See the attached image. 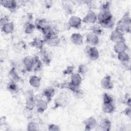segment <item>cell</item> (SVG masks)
I'll return each instance as SVG.
<instances>
[{
  "mask_svg": "<svg viewBox=\"0 0 131 131\" xmlns=\"http://www.w3.org/2000/svg\"><path fill=\"white\" fill-rule=\"evenodd\" d=\"M131 19L129 13L126 12L116 24V29L120 32L129 33L131 31Z\"/></svg>",
  "mask_w": 131,
  "mask_h": 131,
  "instance_id": "1",
  "label": "cell"
},
{
  "mask_svg": "<svg viewBox=\"0 0 131 131\" xmlns=\"http://www.w3.org/2000/svg\"><path fill=\"white\" fill-rule=\"evenodd\" d=\"M69 97L66 92H61L54 100V108L65 107L69 103Z\"/></svg>",
  "mask_w": 131,
  "mask_h": 131,
  "instance_id": "2",
  "label": "cell"
},
{
  "mask_svg": "<svg viewBox=\"0 0 131 131\" xmlns=\"http://www.w3.org/2000/svg\"><path fill=\"white\" fill-rule=\"evenodd\" d=\"M85 53L88 57L92 61L96 60L99 57V52L95 46L88 45L85 48Z\"/></svg>",
  "mask_w": 131,
  "mask_h": 131,
  "instance_id": "3",
  "label": "cell"
},
{
  "mask_svg": "<svg viewBox=\"0 0 131 131\" xmlns=\"http://www.w3.org/2000/svg\"><path fill=\"white\" fill-rule=\"evenodd\" d=\"M97 21L98 24L113 18L111 10H100L99 13L97 14Z\"/></svg>",
  "mask_w": 131,
  "mask_h": 131,
  "instance_id": "4",
  "label": "cell"
},
{
  "mask_svg": "<svg viewBox=\"0 0 131 131\" xmlns=\"http://www.w3.org/2000/svg\"><path fill=\"white\" fill-rule=\"evenodd\" d=\"M97 20L96 13L93 10H89L83 17L82 21L85 24H95Z\"/></svg>",
  "mask_w": 131,
  "mask_h": 131,
  "instance_id": "5",
  "label": "cell"
},
{
  "mask_svg": "<svg viewBox=\"0 0 131 131\" xmlns=\"http://www.w3.org/2000/svg\"><path fill=\"white\" fill-rule=\"evenodd\" d=\"M85 42L89 46H96L99 43V36L91 31L86 35Z\"/></svg>",
  "mask_w": 131,
  "mask_h": 131,
  "instance_id": "6",
  "label": "cell"
},
{
  "mask_svg": "<svg viewBox=\"0 0 131 131\" xmlns=\"http://www.w3.org/2000/svg\"><path fill=\"white\" fill-rule=\"evenodd\" d=\"M36 105V101L35 100L33 93L31 91H29L26 99L25 107L28 111H32Z\"/></svg>",
  "mask_w": 131,
  "mask_h": 131,
  "instance_id": "7",
  "label": "cell"
},
{
  "mask_svg": "<svg viewBox=\"0 0 131 131\" xmlns=\"http://www.w3.org/2000/svg\"><path fill=\"white\" fill-rule=\"evenodd\" d=\"M110 40L115 43L121 41H125L123 33L116 29L112 32L110 36Z\"/></svg>",
  "mask_w": 131,
  "mask_h": 131,
  "instance_id": "8",
  "label": "cell"
},
{
  "mask_svg": "<svg viewBox=\"0 0 131 131\" xmlns=\"http://www.w3.org/2000/svg\"><path fill=\"white\" fill-rule=\"evenodd\" d=\"M84 126V130H91L95 128L97 125V122L95 117L93 116L86 118L83 122Z\"/></svg>",
  "mask_w": 131,
  "mask_h": 131,
  "instance_id": "9",
  "label": "cell"
},
{
  "mask_svg": "<svg viewBox=\"0 0 131 131\" xmlns=\"http://www.w3.org/2000/svg\"><path fill=\"white\" fill-rule=\"evenodd\" d=\"M100 84L101 88L105 90H112L114 87L111 76L109 75H106L102 78Z\"/></svg>",
  "mask_w": 131,
  "mask_h": 131,
  "instance_id": "10",
  "label": "cell"
},
{
  "mask_svg": "<svg viewBox=\"0 0 131 131\" xmlns=\"http://www.w3.org/2000/svg\"><path fill=\"white\" fill-rule=\"evenodd\" d=\"M82 22V19L80 17L76 15H73L69 18L68 23L71 28L78 29L81 27Z\"/></svg>",
  "mask_w": 131,
  "mask_h": 131,
  "instance_id": "11",
  "label": "cell"
},
{
  "mask_svg": "<svg viewBox=\"0 0 131 131\" xmlns=\"http://www.w3.org/2000/svg\"><path fill=\"white\" fill-rule=\"evenodd\" d=\"M39 54V57L43 64L46 66L50 65L52 59L51 55L50 52L48 51L45 50V49H43L42 50L40 51Z\"/></svg>",
  "mask_w": 131,
  "mask_h": 131,
  "instance_id": "12",
  "label": "cell"
},
{
  "mask_svg": "<svg viewBox=\"0 0 131 131\" xmlns=\"http://www.w3.org/2000/svg\"><path fill=\"white\" fill-rule=\"evenodd\" d=\"M1 5L9 11L13 12L17 8V4L14 0H2L0 2Z\"/></svg>",
  "mask_w": 131,
  "mask_h": 131,
  "instance_id": "13",
  "label": "cell"
},
{
  "mask_svg": "<svg viewBox=\"0 0 131 131\" xmlns=\"http://www.w3.org/2000/svg\"><path fill=\"white\" fill-rule=\"evenodd\" d=\"M48 106V102L42 99H40L36 101V109L38 113H43L47 110Z\"/></svg>",
  "mask_w": 131,
  "mask_h": 131,
  "instance_id": "14",
  "label": "cell"
},
{
  "mask_svg": "<svg viewBox=\"0 0 131 131\" xmlns=\"http://www.w3.org/2000/svg\"><path fill=\"white\" fill-rule=\"evenodd\" d=\"M35 26L36 29L40 31L50 26V22L45 18H37L35 21Z\"/></svg>",
  "mask_w": 131,
  "mask_h": 131,
  "instance_id": "15",
  "label": "cell"
},
{
  "mask_svg": "<svg viewBox=\"0 0 131 131\" xmlns=\"http://www.w3.org/2000/svg\"><path fill=\"white\" fill-rule=\"evenodd\" d=\"M33 63V56L28 55L25 56L23 59V64L25 69L27 72L32 71Z\"/></svg>",
  "mask_w": 131,
  "mask_h": 131,
  "instance_id": "16",
  "label": "cell"
},
{
  "mask_svg": "<svg viewBox=\"0 0 131 131\" xmlns=\"http://www.w3.org/2000/svg\"><path fill=\"white\" fill-rule=\"evenodd\" d=\"M55 93V89L51 86L47 87L45 88L43 91L42 95L43 97L46 98V100H47L48 102H50L52 99L53 96H54Z\"/></svg>",
  "mask_w": 131,
  "mask_h": 131,
  "instance_id": "17",
  "label": "cell"
},
{
  "mask_svg": "<svg viewBox=\"0 0 131 131\" xmlns=\"http://www.w3.org/2000/svg\"><path fill=\"white\" fill-rule=\"evenodd\" d=\"M29 44L30 46L33 48H35L40 51L43 49V46L45 45V43L43 39H42L40 38L36 37L34 38L32 41H31Z\"/></svg>",
  "mask_w": 131,
  "mask_h": 131,
  "instance_id": "18",
  "label": "cell"
},
{
  "mask_svg": "<svg viewBox=\"0 0 131 131\" xmlns=\"http://www.w3.org/2000/svg\"><path fill=\"white\" fill-rule=\"evenodd\" d=\"M45 44L50 47H57L59 45L60 42V39L59 38L58 35H54L48 39H43Z\"/></svg>",
  "mask_w": 131,
  "mask_h": 131,
  "instance_id": "19",
  "label": "cell"
},
{
  "mask_svg": "<svg viewBox=\"0 0 131 131\" xmlns=\"http://www.w3.org/2000/svg\"><path fill=\"white\" fill-rule=\"evenodd\" d=\"M70 40L73 44L76 46H80L83 43V36L79 33H74L70 36Z\"/></svg>",
  "mask_w": 131,
  "mask_h": 131,
  "instance_id": "20",
  "label": "cell"
},
{
  "mask_svg": "<svg viewBox=\"0 0 131 131\" xmlns=\"http://www.w3.org/2000/svg\"><path fill=\"white\" fill-rule=\"evenodd\" d=\"M101 130L104 131H109L111 129L112 122L108 118H104L101 119L99 124Z\"/></svg>",
  "mask_w": 131,
  "mask_h": 131,
  "instance_id": "21",
  "label": "cell"
},
{
  "mask_svg": "<svg viewBox=\"0 0 131 131\" xmlns=\"http://www.w3.org/2000/svg\"><path fill=\"white\" fill-rule=\"evenodd\" d=\"M43 63L38 56H33V63L32 71L34 72H38L41 70L43 67Z\"/></svg>",
  "mask_w": 131,
  "mask_h": 131,
  "instance_id": "22",
  "label": "cell"
},
{
  "mask_svg": "<svg viewBox=\"0 0 131 131\" xmlns=\"http://www.w3.org/2000/svg\"><path fill=\"white\" fill-rule=\"evenodd\" d=\"M128 49V46L125 43V41H121L115 43L113 47V50L116 53H119L122 52L126 51Z\"/></svg>",
  "mask_w": 131,
  "mask_h": 131,
  "instance_id": "23",
  "label": "cell"
},
{
  "mask_svg": "<svg viewBox=\"0 0 131 131\" xmlns=\"http://www.w3.org/2000/svg\"><path fill=\"white\" fill-rule=\"evenodd\" d=\"M82 81V76L78 72L73 73L71 75L70 82L73 84L77 86H80Z\"/></svg>",
  "mask_w": 131,
  "mask_h": 131,
  "instance_id": "24",
  "label": "cell"
},
{
  "mask_svg": "<svg viewBox=\"0 0 131 131\" xmlns=\"http://www.w3.org/2000/svg\"><path fill=\"white\" fill-rule=\"evenodd\" d=\"M14 30V24L12 22H8L1 26V31L6 34H11Z\"/></svg>",
  "mask_w": 131,
  "mask_h": 131,
  "instance_id": "25",
  "label": "cell"
},
{
  "mask_svg": "<svg viewBox=\"0 0 131 131\" xmlns=\"http://www.w3.org/2000/svg\"><path fill=\"white\" fill-rule=\"evenodd\" d=\"M35 28V24L30 21H26L23 26L24 32L27 34H30L32 33Z\"/></svg>",
  "mask_w": 131,
  "mask_h": 131,
  "instance_id": "26",
  "label": "cell"
},
{
  "mask_svg": "<svg viewBox=\"0 0 131 131\" xmlns=\"http://www.w3.org/2000/svg\"><path fill=\"white\" fill-rule=\"evenodd\" d=\"M29 83L32 87L38 88L40 85L41 79L36 75H32L29 78Z\"/></svg>",
  "mask_w": 131,
  "mask_h": 131,
  "instance_id": "27",
  "label": "cell"
},
{
  "mask_svg": "<svg viewBox=\"0 0 131 131\" xmlns=\"http://www.w3.org/2000/svg\"><path fill=\"white\" fill-rule=\"evenodd\" d=\"M102 110L106 114H112L115 110V106L114 102L103 103L102 105Z\"/></svg>",
  "mask_w": 131,
  "mask_h": 131,
  "instance_id": "28",
  "label": "cell"
},
{
  "mask_svg": "<svg viewBox=\"0 0 131 131\" xmlns=\"http://www.w3.org/2000/svg\"><path fill=\"white\" fill-rule=\"evenodd\" d=\"M7 89L8 91L12 93H16L19 90L17 82L13 80H10V81L8 82L7 85Z\"/></svg>",
  "mask_w": 131,
  "mask_h": 131,
  "instance_id": "29",
  "label": "cell"
},
{
  "mask_svg": "<svg viewBox=\"0 0 131 131\" xmlns=\"http://www.w3.org/2000/svg\"><path fill=\"white\" fill-rule=\"evenodd\" d=\"M62 7L64 12L67 14H71L73 12V7L71 4L69 2L64 1L62 3Z\"/></svg>",
  "mask_w": 131,
  "mask_h": 131,
  "instance_id": "30",
  "label": "cell"
},
{
  "mask_svg": "<svg viewBox=\"0 0 131 131\" xmlns=\"http://www.w3.org/2000/svg\"><path fill=\"white\" fill-rule=\"evenodd\" d=\"M9 75L10 78L11 80H13L15 82H18L20 78V77L19 76L18 74H17L16 69L14 67L12 68V69L10 70V71L9 72Z\"/></svg>",
  "mask_w": 131,
  "mask_h": 131,
  "instance_id": "31",
  "label": "cell"
},
{
  "mask_svg": "<svg viewBox=\"0 0 131 131\" xmlns=\"http://www.w3.org/2000/svg\"><path fill=\"white\" fill-rule=\"evenodd\" d=\"M117 58L121 62H124L130 60V56L126 51L118 53Z\"/></svg>",
  "mask_w": 131,
  "mask_h": 131,
  "instance_id": "32",
  "label": "cell"
},
{
  "mask_svg": "<svg viewBox=\"0 0 131 131\" xmlns=\"http://www.w3.org/2000/svg\"><path fill=\"white\" fill-rule=\"evenodd\" d=\"M102 28L106 29H112L115 26V22L114 21L113 18L103 22L100 24H99Z\"/></svg>",
  "mask_w": 131,
  "mask_h": 131,
  "instance_id": "33",
  "label": "cell"
},
{
  "mask_svg": "<svg viewBox=\"0 0 131 131\" xmlns=\"http://www.w3.org/2000/svg\"><path fill=\"white\" fill-rule=\"evenodd\" d=\"M89 69L87 67V66L85 64H80L78 68L77 72L80 74L81 76H83L85 75L87 72H88Z\"/></svg>",
  "mask_w": 131,
  "mask_h": 131,
  "instance_id": "34",
  "label": "cell"
},
{
  "mask_svg": "<svg viewBox=\"0 0 131 131\" xmlns=\"http://www.w3.org/2000/svg\"><path fill=\"white\" fill-rule=\"evenodd\" d=\"M91 32L95 33V34H96L98 36L101 35V34L103 32L102 28L100 25L99 26L98 25H95L91 27Z\"/></svg>",
  "mask_w": 131,
  "mask_h": 131,
  "instance_id": "35",
  "label": "cell"
},
{
  "mask_svg": "<svg viewBox=\"0 0 131 131\" xmlns=\"http://www.w3.org/2000/svg\"><path fill=\"white\" fill-rule=\"evenodd\" d=\"M39 126L38 124L34 121L29 122L27 125V129L29 131H35L38 130Z\"/></svg>",
  "mask_w": 131,
  "mask_h": 131,
  "instance_id": "36",
  "label": "cell"
},
{
  "mask_svg": "<svg viewBox=\"0 0 131 131\" xmlns=\"http://www.w3.org/2000/svg\"><path fill=\"white\" fill-rule=\"evenodd\" d=\"M102 102L103 103L113 102V98L110 94L107 93H104L102 95Z\"/></svg>",
  "mask_w": 131,
  "mask_h": 131,
  "instance_id": "37",
  "label": "cell"
},
{
  "mask_svg": "<svg viewBox=\"0 0 131 131\" xmlns=\"http://www.w3.org/2000/svg\"><path fill=\"white\" fill-rule=\"evenodd\" d=\"M74 69V67L72 66H69L65 68L63 71L62 73L64 75H71L73 73V71Z\"/></svg>",
  "mask_w": 131,
  "mask_h": 131,
  "instance_id": "38",
  "label": "cell"
},
{
  "mask_svg": "<svg viewBox=\"0 0 131 131\" xmlns=\"http://www.w3.org/2000/svg\"><path fill=\"white\" fill-rule=\"evenodd\" d=\"M110 2L105 1L100 4V10H110Z\"/></svg>",
  "mask_w": 131,
  "mask_h": 131,
  "instance_id": "39",
  "label": "cell"
},
{
  "mask_svg": "<svg viewBox=\"0 0 131 131\" xmlns=\"http://www.w3.org/2000/svg\"><path fill=\"white\" fill-rule=\"evenodd\" d=\"M73 94L75 97H76L77 99H82L84 96V92L80 88L75 92L73 93Z\"/></svg>",
  "mask_w": 131,
  "mask_h": 131,
  "instance_id": "40",
  "label": "cell"
},
{
  "mask_svg": "<svg viewBox=\"0 0 131 131\" xmlns=\"http://www.w3.org/2000/svg\"><path fill=\"white\" fill-rule=\"evenodd\" d=\"M48 129L50 131H59L61 130L60 127L55 124H50L48 125Z\"/></svg>",
  "mask_w": 131,
  "mask_h": 131,
  "instance_id": "41",
  "label": "cell"
},
{
  "mask_svg": "<svg viewBox=\"0 0 131 131\" xmlns=\"http://www.w3.org/2000/svg\"><path fill=\"white\" fill-rule=\"evenodd\" d=\"M9 16L8 15H4L3 17H1V19H0V24H1V27L3 25H4V24L10 22L9 21Z\"/></svg>",
  "mask_w": 131,
  "mask_h": 131,
  "instance_id": "42",
  "label": "cell"
},
{
  "mask_svg": "<svg viewBox=\"0 0 131 131\" xmlns=\"http://www.w3.org/2000/svg\"><path fill=\"white\" fill-rule=\"evenodd\" d=\"M84 2L90 8L89 10H92V9H95V8L96 7V4L94 1H85Z\"/></svg>",
  "mask_w": 131,
  "mask_h": 131,
  "instance_id": "43",
  "label": "cell"
},
{
  "mask_svg": "<svg viewBox=\"0 0 131 131\" xmlns=\"http://www.w3.org/2000/svg\"><path fill=\"white\" fill-rule=\"evenodd\" d=\"M123 113L129 118L131 117V108L129 106H127L123 111Z\"/></svg>",
  "mask_w": 131,
  "mask_h": 131,
  "instance_id": "44",
  "label": "cell"
},
{
  "mask_svg": "<svg viewBox=\"0 0 131 131\" xmlns=\"http://www.w3.org/2000/svg\"><path fill=\"white\" fill-rule=\"evenodd\" d=\"M16 45V47L14 49H16L17 51H18V50L20 51L23 48H24V47L26 45L23 41H21L20 42H19V43H17Z\"/></svg>",
  "mask_w": 131,
  "mask_h": 131,
  "instance_id": "45",
  "label": "cell"
},
{
  "mask_svg": "<svg viewBox=\"0 0 131 131\" xmlns=\"http://www.w3.org/2000/svg\"><path fill=\"white\" fill-rule=\"evenodd\" d=\"M122 66L126 70L129 71L130 70V60L124 62H121Z\"/></svg>",
  "mask_w": 131,
  "mask_h": 131,
  "instance_id": "46",
  "label": "cell"
}]
</instances>
